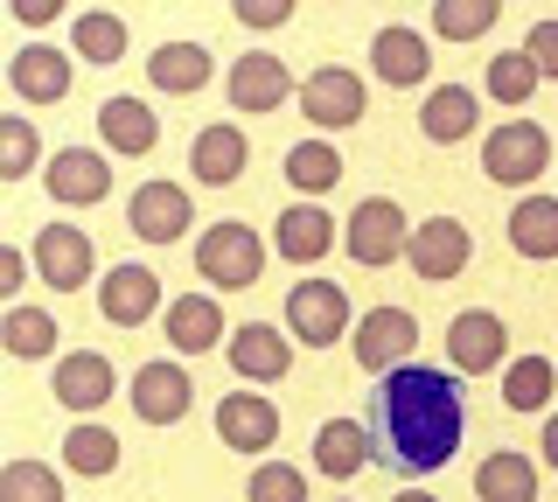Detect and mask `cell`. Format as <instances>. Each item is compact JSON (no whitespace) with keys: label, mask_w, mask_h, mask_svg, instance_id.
<instances>
[{"label":"cell","mask_w":558,"mask_h":502,"mask_svg":"<svg viewBox=\"0 0 558 502\" xmlns=\"http://www.w3.org/2000/svg\"><path fill=\"white\" fill-rule=\"evenodd\" d=\"M468 432V405H461V384L433 363H405V370L384 377L377 391V440H384V461L398 475H433V467L453 461Z\"/></svg>","instance_id":"6da1fadb"},{"label":"cell","mask_w":558,"mask_h":502,"mask_svg":"<svg viewBox=\"0 0 558 502\" xmlns=\"http://www.w3.org/2000/svg\"><path fill=\"white\" fill-rule=\"evenodd\" d=\"M196 272L209 286H223V293L258 286V272H266V237H258L252 223H238V217L209 223V231L196 237Z\"/></svg>","instance_id":"7a4b0ae2"},{"label":"cell","mask_w":558,"mask_h":502,"mask_svg":"<svg viewBox=\"0 0 558 502\" xmlns=\"http://www.w3.org/2000/svg\"><path fill=\"white\" fill-rule=\"evenodd\" d=\"M545 168H551V133L531 126V119H510L482 140V175L496 188H531Z\"/></svg>","instance_id":"3957f363"},{"label":"cell","mask_w":558,"mask_h":502,"mask_svg":"<svg viewBox=\"0 0 558 502\" xmlns=\"http://www.w3.org/2000/svg\"><path fill=\"white\" fill-rule=\"evenodd\" d=\"M287 335L307 350H336L349 335V293L336 280H301L287 293Z\"/></svg>","instance_id":"277c9868"},{"label":"cell","mask_w":558,"mask_h":502,"mask_svg":"<svg viewBox=\"0 0 558 502\" xmlns=\"http://www.w3.org/2000/svg\"><path fill=\"white\" fill-rule=\"evenodd\" d=\"M342 245H349V258H356V266H391V258H405V252H412V223H405V210H398V196L356 203Z\"/></svg>","instance_id":"5b68a950"},{"label":"cell","mask_w":558,"mask_h":502,"mask_svg":"<svg viewBox=\"0 0 558 502\" xmlns=\"http://www.w3.org/2000/svg\"><path fill=\"white\" fill-rule=\"evenodd\" d=\"M502 356H510V328H502L496 307H468V315L447 321V363H453L461 377L502 370Z\"/></svg>","instance_id":"8992f818"},{"label":"cell","mask_w":558,"mask_h":502,"mask_svg":"<svg viewBox=\"0 0 558 502\" xmlns=\"http://www.w3.org/2000/svg\"><path fill=\"white\" fill-rule=\"evenodd\" d=\"M301 112H307V126L342 133V126H356V119L371 112V91H363L356 71H342V63H322V71L301 84Z\"/></svg>","instance_id":"52a82bcc"},{"label":"cell","mask_w":558,"mask_h":502,"mask_svg":"<svg viewBox=\"0 0 558 502\" xmlns=\"http://www.w3.org/2000/svg\"><path fill=\"white\" fill-rule=\"evenodd\" d=\"M126 223H133L140 245H174V237L196 223V196L174 188V182H140L126 196Z\"/></svg>","instance_id":"ba28073f"},{"label":"cell","mask_w":558,"mask_h":502,"mask_svg":"<svg viewBox=\"0 0 558 502\" xmlns=\"http://www.w3.org/2000/svg\"><path fill=\"white\" fill-rule=\"evenodd\" d=\"M418 350V321L405 315V307H371V315L356 321V363L363 370H377V377H391V370H405Z\"/></svg>","instance_id":"9c48e42d"},{"label":"cell","mask_w":558,"mask_h":502,"mask_svg":"<svg viewBox=\"0 0 558 502\" xmlns=\"http://www.w3.org/2000/svg\"><path fill=\"white\" fill-rule=\"evenodd\" d=\"M468 252H475V237H468L461 217H426V223H412L405 266L418 272V280H461V272H468Z\"/></svg>","instance_id":"30bf717a"},{"label":"cell","mask_w":558,"mask_h":502,"mask_svg":"<svg viewBox=\"0 0 558 502\" xmlns=\"http://www.w3.org/2000/svg\"><path fill=\"white\" fill-rule=\"evenodd\" d=\"M35 272H43L57 293H77V286H92V272H98V252H92V237L77 231V223H49L43 237H35Z\"/></svg>","instance_id":"8fae6325"},{"label":"cell","mask_w":558,"mask_h":502,"mask_svg":"<svg viewBox=\"0 0 558 502\" xmlns=\"http://www.w3.org/2000/svg\"><path fill=\"white\" fill-rule=\"evenodd\" d=\"M223 91H231L238 112H279V98L293 91V77H287V63H279L272 49H244L231 71H223Z\"/></svg>","instance_id":"7c38bea8"},{"label":"cell","mask_w":558,"mask_h":502,"mask_svg":"<svg viewBox=\"0 0 558 502\" xmlns=\"http://www.w3.org/2000/svg\"><path fill=\"white\" fill-rule=\"evenodd\" d=\"M217 440L231 446V454H266V446L279 440V405H266L258 391L217 397Z\"/></svg>","instance_id":"4fadbf2b"},{"label":"cell","mask_w":558,"mask_h":502,"mask_svg":"<svg viewBox=\"0 0 558 502\" xmlns=\"http://www.w3.org/2000/svg\"><path fill=\"white\" fill-rule=\"evenodd\" d=\"M196 405V384H189V370L182 363H140V377H133V412L147 426H174L182 412Z\"/></svg>","instance_id":"5bb4252c"},{"label":"cell","mask_w":558,"mask_h":502,"mask_svg":"<svg viewBox=\"0 0 558 502\" xmlns=\"http://www.w3.org/2000/svg\"><path fill=\"white\" fill-rule=\"evenodd\" d=\"M8 84L28 98V106H63L70 98V57L49 42H22L8 57Z\"/></svg>","instance_id":"9a60e30c"},{"label":"cell","mask_w":558,"mask_h":502,"mask_svg":"<svg viewBox=\"0 0 558 502\" xmlns=\"http://www.w3.org/2000/svg\"><path fill=\"white\" fill-rule=\"evenodd\" d=\"M154 307H161V280H154L147 266H112L98 280V315L112 328H140L154 321Z\"/></svg>","instance_id":"2e32d148"},{"label":"cell","mask_w":558,"mask_h":502,"mask_svg":"<svg viewBox=\"0 0 558 502\" xmlns=\"http://www.w3.org/2000/svg\"><path fill=\"white\" fill-rule=\"evenodd\" d=\"M231 370L244 377V384H279V377L293 370V342L279 335L272 321H244L231 335Z\"/></svg>","instance_id":"e0dca14e"},{"label":"cell","mask_w":558,"mask_h":502,"mask_svg":"<svg viewBox=\"0 0 558 502\" xmlns=\"http://www.w3.org/2000/svg\"><path fill=\"white\" fill-rule=\"evenodd\" d=\"M43 182H49V196H57V203H77V210L112 196V168H105L98 147H63L57 161L43 168Z\"/></svg>","instance_id":"ac0fdd59"},{"label":"cell","mask_w":558,"mask_h":502,"mask_svg":"<svg viewBox=\"0 0 558 502\" xmlns=\"http://www.w3.org/2000/svg\"><path fill=\"white\" fill-rule=\"evenodd\" d=\"M371 71L391 84V91H405V84H426V71H433V49H426V36L418 28H377L371 36Z\"/></svg>","instance_id":"d6986e66"},{"label":"cell","mask_w":558,"mask_h":502,"mask_svg":"<svg viewBox=\"0 0 558 502\" xmlns=\"http://www.w3.org/2000/svg\"><path fill=\"white\" fill-rule=\"evenodd\" d=\"M112 363H105L98 350H70L57 363V405L63 412H98V405H112Z\"/></svg>","instance_id":"ffe728a7"},{"label":"cell","mask_w":558,"mask_h":502,"mask_svg":"<svg viewBox=\"0 0 558 502\" xmlns=\"http://www.w3.org/2000/svg\"><path fill=\"white\" fill-rule=\"evenodd\" d=\"M272 245H279V258H293V266H314V258L336 245V217H328L322 203H293V210H279V223H272Z\"/></svg>","instance_id":"44dd1931"},{"label":"cell","mask_w":558,"mask_h":502,"mask_svg":"<svg viewBox=\"0 0 558 502\" xmlns=\"http://www.w3.org/2000/svg\"><path fill=\"white\" fill-rule=\"evenodd\" d=\"M223 342V307L209 301V293H182V301H168V350L174 356H203Z\"/></svg>","instance_id":"7402d4cb"},{"label":"cell","mask_w":558,"mask_h":502,"mask_svg":"<svg viewBox=\"0 0 558 502\" xmlns=\"http://www.w3.org/2000/svg\"><path fill=\"white\" fill-rule=\"evenodd\" d=\"M244 161H252V140H244L238 126H203L196 133V154H189V168H196V182L203 188H223V182H238L244 175Z\"/></svg>","instance_id":"603a6c76"},{"label":"cell","mask_w":558,"mask_h":502,"mask_svg":"<svg viewBox=\"0 0 558 502\" xmlns=\"http://www.w3.org/2000/svg\"><path fill=\"white\" fill-rule=\"evenodd\" d=\"M209 71H217V63H209L203 42H161V49L147 57V84H154V91H174V98L203 91Z\"/></svg>","instance_id":"cb8c5ba5"},{"label":"cell","mask_w":558,"mask_h":502,"mask_svg":"<svg viewBox=\"0 0 558 502\" xmlns=\"http://www.w3.org/2000/svg\"><path fill=\"white\" fill-rule=\"evenodd\" d=\"M363 461H371V432H363V419H328L322 432H314V467H322L328 481L363 475Z\"/></svg>","instance_id":"d4e9b609"},{"label":"cell","mask_w":558,"mask_h":502,"mask_svg":"<svg viewBox=\"0 0 558 502\" xmlns=\"http://www.w3.org/2000/svg\"><path fill=\"white\" fill-rule=\"evenodd\" d=\"M418 133L440 140V147L468 140V133H475V91H468V84H440V91H426V106H418Z\"/></svg>","instance_id":"484cf974"},{"label":"cell","mask_w":558,"mask_h":502,"mask_svg":"<svg viewBox=\"0 0 558 502\" xmlns=\"http://www.w3.org/2000/svg\"><path fill=\"white\" fill-rule=\"evenodd\" d=\"M98 133L112 140V154H147L154 140H161L147 98H105V106H98Z\"/></svg>","instance_id":"4316f807"},{"label":"cell","mask_w":558,"mask_h":502,"mask_svg":"<svg viewBox=\"0 0 558 502\" xmlns=\"http://www.w3.org/2000/svg\"><path fill=\"white\" fill-rule=\"evenodd\" d=\"M0 350H8L14 363H43L57 356V315L49 307H8V321H0Z\"/></svg>","instance_id":"83f0119b"},{"label":"cell","mask_w":558,"mask_h":502,"mask_svg":"<svg viewBox=\"0 0 558 502\" xmlns=\"http://www.w3.org/2000/svg\"><path fill=\"white\" fill-rule=\"evenodd\" d=\"M510 245L523 258H558V196H517L510 210Z\"/></svg>","instance_id":"f1b7e54d"},{"label":"cell","mask_w":558,"mask_h":502,"mask_svg":"<svg viewBox=\"0 0 558 502\" xmlns=\"http://www.w3.org/2000/svg\"><path fill=\"white\" fill-rule=\"evenodd\" d=\"M558 391V363L551 356H517L502 363V405L510 412H545Z\"/></svg>","instance_id":"f546056e"},{"label":"cell","mask_w":558,"mask_h":502,"mask_svg":"<svg viewBox=\"0 0 558 502\" xmlns=\"http://www.w3.org/2000/svg\"><path fill=\"white\" fill-rule=\"evenodd\" d=\"M63 467L70 475H92V481H105L119 467V440H112V426H92V419H77L63 432Z\"/></svg>","instance_id":"4dcf8cb0"},{"label":"cell","mask_w":558,"mask_h":502,"mask_svg":"<svg viewBox=\"0 0 558 502\" xmlns=\"http://www.w3.org/2000/svg\"><path fill=\"white\" fill-rule=\"evenodd\" d=\"M475 495L482 502H537V467L523 454H488L475 475Z\"/></svg>","instance_id":"1f68e13d"},{"label":"cell","mask_w":558,"mask_h":502,"mask_svg":"<svg viewBox=\"0 0 558 502\" xmlns=\"http://www.w3.org/2000/svg\"><path fill=\"white\" fill-rule=\"evenodd\" d=\"M287 182L301 188V196H328V188L342 182V154H336V140H301L287 154Z\"/></svg>","instance_id":"d6a6232c"},{"label":"cell","mask_w":558,"mask_h":502,"mask_svg":"<svg viewBox=\"0 0 558 502\" xmlns=\"http://www.w3.org/2000/svg\"><path fill=\"white\" fill-rule=\"evenodd\" d=\"M70 49H77L84 63H119V57H126V22H119V14H105V8L77 14V28H70Z\"/></svg>","instance_id":"836d02e7"},{"label":"cell","mask_w":558,"mask_h":502,"mask_svg":"<svg viewBox=\"0 0 558 502\" xmlns=\"http://www.w3.org/2000/svg\"><path fill=\"white\" fill-rule=\"evenodd\" d=\"M482 84H488V98H496V106H523V98H531L545 77H537V63L523 57V49H502V57H488Z\"/></svg>","instance_id":"e575fe53"},{"label":"cell","mask_w":558,"mask_h":502,"mask_svg":"<svg viewBox=\"0 0 558 502\" xmlns=\"http://www.w3.org/2000/svg\"><path fill=\"white\" fill-rule=\"evenodd\" d=\"M0 502H63V475L43 461H8L0 467Z\"/></svg>","instance_id":"d590c367"},{"label":"cell","mask_w":558,"mask_h":502,"mask_svg":"<svg viewBox=\"0 0 558 502\" xmlns=\"http://www.w3.org/2000/svg\"><path fill=\"white\" fill-rule=\"evenodd\" d=\"M496 22H502L496 0H440V8H433V28H440L447 42H475L482 28H496Z\"/></svg>","instance_id":"8d00e7d4"},{"label":"cell","mask_w":558,"mask_h":502,"mask_svg":"<svg viewBox=\"0 0 558 502\" xmlns=\"http://www.w3.org/2000/svg\"><path fill=\"white\" fill-rule=\"evenodd\" d=\"M244 502H307V475L287 461H258L244 481Z\"/></svg>","instance_id":"74e56055"},{"label":"cell","mask_w":558,"mask_h":502,"mask_svg":"<svg viewBox=\"0 0 558 502\" xmlns=\"http://www.w3.org/2000/svg\"><path fill=\"white\" fill-rule=\"evenodd\" d=\"M35 126L28 119H0V182H22L28 168H35Z\"/></svg>","instance_id":"f35d334b"},{"label":"cell","mask_w":558,"mask_h":502,"mask_svg":"<svg viewBox=\"0 0 558 502\" xmlns=\"http://www.w3.org/2000/svg\"><path fill=\"white\" fill-rule=\"evenodd\" d=\"M523 57L537 63V77H558V14H545V22L531 28V42H523Z\"/></svg>","instance_id":"ab89813d"},{"label":"cell","mask_w":558,"mask_h":502,"mask_svg":"<svg viewBox=\"0 0 558 502\" xmlns=\"http://www.w3.org/2000/svg\"><path fill=\"white\" fill-rule=\"evenodd\" d=\"M231 14H238L244 28H287V22H293V8H287V0H238Z\"/></svg>","instance_id":"60d3db41"},{"label":"cell","mask_w":558,"mask_h":502,"mask_svg":"<svg viewBox=\"0 0 558 502\" xmlns=\"http://www.w3.org/2000/svg\"><path fill=\"white\" fill-rule=\"evenodd\" d=\"M22 280H28V258L22 252H0V301L14 307V293H22Z\"/></svg>","instance_id":"b9f144b4"},{"label":"cell","mask_w":558,"mask_h":502,"mask_svg":"<svg viewBox=\"0 0 558 502\" xmlns=\"http://www.w3.org/2000/svg\"><path fill=\"white\" fill-rule=\"evenodd\" d=\"M14 22H28V28L57 22V0H14Z\"/></svg>","instance_id":"7bdbcfd3"},{"label":"cell","mask_w":558,"mask_h":502,"mask_svg":"<svg viewBox=\"0 0 558 502\" xmlns=\"http://www.w3.org/2000/svg\"><path fill=\"white\" fill-rule=\"evenodd\" d=\"M545 461L558 467V419H545Z\"/></svg>","instance_id":"ee69618b"},{"label":"cell","mask_w":558,"mask_h":502,"mask_svg":"<svg viewBox=\"0 0 558 502\" xmlns=\"http://www.w3.org/2000/svg\"><path fill=\"white\" fill-rule=\"evenodd\" d=\"M391 502H440V495H426V489H405V495H391Z\"/></svg>","instance_id":"f6af8a7d"}]
</instances>
